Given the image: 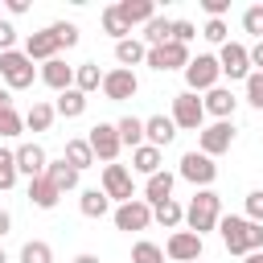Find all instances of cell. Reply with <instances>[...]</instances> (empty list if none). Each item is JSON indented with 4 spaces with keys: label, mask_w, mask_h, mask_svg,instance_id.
<instances>
[{
    "label": "cell",
    "mask_w": 263,
    "mask_h": 263,
    "mask_svg": "<svg viewBox=\"0 0 263 263\" xmlns=\"http://www.w3.org/2000/svg\"><path fill=\"white\" fill-rule=\"evenodd\" d=\"M132 263H164V247H156V242L140 238V242L132 247Z\"/></svg>",
    "instance_id": "cell-35"
},
{
    "label": "cell",
    "mask_w": 263,
    "mask_h": 263,
    "mask_svg": "<svg viewBox=\"0 0 263 263\" xmlns=\"http://www.w3.org/2000/svg\"><path fill=\"white\" fill-rule=\"evenodd\" d=\"M25 8H29V0H8V12H12V16H21Z\"/></svg>",
    "instance_id": "cell-47"
},
{
    "label": "cell",
    "mask_w": 263,
    "mask_h": 263,
    "mask_svg": "<svg viewBox=\"0 0 263 263\" xmlns=\"http://www.w3.org/2000/svg\"><path fill=\"white\" fill-rule=\"evenodd\" d=\"M218 70L234 82V78H251V58H247V45L238 41H226L222 53H218Z\"/></svg>",
    "instance_id": "cell-10"
},
{
    "label": "cell",
    "mask_w": 263,
    "mask_h": 263,
    "mask_svg": "<svg viewBox=\"0 0 263 263\" xmlns=\"http://www.w3.org/2000/svg\"><path fill=\"white\" fill-rule=\"evenodd\" d=\"M173 136H177V127H173L168 115H148V119H144V140H148L152 148H168Z\"/></svg>",
    "instance_id": "cell-19"
},
{
    "label": "cell",
    "mask_w": 263,
    "mask_h": 263,
    "mask_svg": "<svg viewBox=\"0 0 263 263\" xmlns=\"http://www.w3.org/2000/svg\"><path fill=\"white\" fill-rule=\"evenodd\" d=\"M21 263H53V251H49V242H41V238L25 242V247H21Z\"/></svg>",
    "instance_id": "cell-34"
},
{
    "label": "cell",
    "mask_w": 263,
    "mask_h": 263,
    "mask_svg": "<svg viewBox=\"0 0 263 263\" xmlns=\"http://www.w3.org/2000/svg\"><path fill=\"white\" fill-rule=\"evenodd\" d=\"M115 58H119V66L127 70V66H136V62L148 58V45L136 41V37H123V41H115Z\"/></svg>",
    "instance_id": "cell-26"
},
{
    "label": "cell",
    "mask_w": 263,
    "mask_h": 263,
    "mask_svg": "<svg viewBox=\"0 0 263 263\" xmlns=\"http://www.w3.org/2000/svg\"><path fill=\"white\" fill-rule=\"evenodd\" d=\"M115 12H119V21L132 29V25H148V21L156 16V4H152V0H119Z\"/></svg>",
    "instance_id": "cell-17"
},
{
    "label": "cell",
    "mask_w": 263,
    "mask_h": 263,
    "mask_svg": "<svg viewBox=\"0 0 263 263\" xmlns=\"http://www.w3.org/2000/svg\"><path fill=\"white\" fill-rule=\"evenodd\" d=\"M4 107H12V95H8V90H0V111H4Z\"/></svg>",
    "instance_id": "cell-50"
},
{
    "label": "cell",
    "mask_w": 263,
    "mask_h": 263,
    "mask_svg": "<svg viewBox=\"0 0 263 263\" xmlns=\"http://www.w3.org/2000/svg\"><path fill=\"white\" fill-rule=\"evenodd\" d=\"M164 255L177 259V263H197L201 259V238L193 230H177L168 242H164Z\"/></svg>",
    "instance_id": "cell-14"
},
{
    "label": "cell",
    "mask_w": 263,
    "mask_h": 263,
    "mask_svg": "<svg viewBox=\"0 0 263 263\" xmlns=\"http://www.w3.org/2000/svg\"><path fill=\"white\" fill-rule=\"evenodd\" d=\"M132 168H136V173H144V177L160 173V148H152V144H140V148L132 152Z\"/></svg>",
    "instance_id": "cell-29"
},
{
    "label": "cell",
    "mask_w": 263,
    "mask_h": 263,
    "mask_svg": "<svg viewBox=\"0 0 263 263\" xmlns=\"http://www.w3.org/2000/svg\"><path fill=\"white\" fill-rule=\"evenodd\" d=\"M152 70H185L189 66V45H177V41H168V45H160V49H148V58H144Z\"/></svg>",
    "instance_id": "cell-11"
},
{
    "label": "cell",
    "mask_w": 263,
    "mask_h": 263,
    "mask_svg": "<svg viewBox=\"0 0 263 263\" xmlns=\"http://www.w3.org/2000/svg\"><path fill=\"white\" fill-rule=\"evenodd\" d=\"M152 218H156V222H160L164 230H177V226L185 222V210H181V205H177V201L168 197V201H160V205H152Z\"/></svg>",
    "instance_id": "cell-31"
},
{
    "label": "cell",
    "mask_w": 263,
    "mask_h": 263,
    "mask_svg": "<svg viewBox=\"0 0 263 263\" xmlns=\"http://www.w3.org/2000/svg\"><path fill=\"white\" fill-rule=\"evenodd\" d=\"M78 210H82L86 218H103V214L111 210V201H107V193H103V189H86V193L78 197Z\"/></svg>",
    "instance_id": "cell-30"
},
{
    "label": "cell",
    "mask_w": 263,
    "mask_h": 263,
    "mask_svg": "<svg viewBox=\"0 0 263 263\" xmlns=\"http://www.w3.org/2000/svg\"><path fill=\"white\" fill-rule=\"evenodd\" d=\"M218 58L214 53H197V58H189V66H185V82H189V95H197V90H214L218 86Z\"/></svg>",
    "instance_id": "cell-4"
},
{
    "label": "cell",
    "mask_w": 263,
    "mask_h": 263,
    "mask_svg": "<svg viewBox=\"0 0 263 263\" xmlns=\"http://www.w3.org/2000/svg\"><path fill=\"white\" fill-rule=\"evenodd\" d=\"M173 127H185V132H201V123H205V107H201V99L197 95H177L173 99Z\"/></svg>",
    "instance_id": "cell-5"
},
{
    "label": "cell",
    "mask_w": 263,
    "mask_h": 263,
    "mask_svg": "<svg viewBox=\"0 0 263 263\" xmlns=\"http://www.w3.org/2000/svg\"><path fill=\"white\" fill-rule=\"evenodd\" d=\"M12 185H16V156L0 148V189H12Z\"/></svg>",
    "instance_id": "cell-36"
},
{
    "label": "cell",
    "mask_w": 263,
    "mask_h": 263,
    "mask_svg": "<svg viewBox=\"0 0 263 263\" xmlns=\"http://www.w3.org/2000/svg\"><path fill=\"white\" fill-rule=\"evenodd\" d=\"M234 95L226 90V86H214V90H205V99H201V107H205V115H214V119H230L234 115Z\"/></svg>",
    "instance_id": "cell-20"
},
{
    "label": "cell",
    "mask_w": 263,
    "mask_h": 263,
    "mask_svg": "<svg viewBox=\"0 0 263 263\" xmlns=\"http://www.w3.org/2000/svg\"><path fill=\"white\" fill-rule=\"evenodd\" d=\"M103 86V74H99V66H78L74 70V90H82V95H90V90H99Z\"/></svg>",
    "instance_id": "cell-32"
},
{
    "label": "cell",
    "mask_w": 263,
    "mask_h": 263,
    "mask_svg": "<svg viewBox=\"0 0 263 263\" xmlns=\"http://www.w3.org/2000/svg\"><path fill=\"white\" fill-rule=\"evenodd\" d=\"M193 37H197L193 21H173V41H177V45H189Z\"/></svg>",
    "instance_id": "cell-43"
},
{
    "label": "cell",
    "mask_w": 263,
    "mask_h": 263,
    "mask_svg": "<svg viewBox=\"0 0 263 263\" xmlns=\"http://www.w3.org/2000/svg\"><path fill=\"white\" fill-rule=\"evenodd\" d=\"M103 29H107V33L115 37V41H123V37L132 33V29H127V25L119 21V12H115V4H111V8H103Z\"/></svg>",
    "instance_id": "cell-37"
},
{
    "label": "cell",
    "mask_w": 263,
    "mask_h": 263,
    "mask_svg": "<svg viewBox=\"0 0 263 263\" xmlns=\"http://www.w3.org/2000/svg\"><path fill=\"white\" fill-rule=\"evenodd\" d=\"M49 123H53V107H49V103H33L29 115H25V127H33V132H49Z\"/></svg>",
    "instance_id": "cell-33"
},
{
    "label": "cell",
    "mask_w": 263,
    "mask_h": 263,
    "mask_svg": "<svg viewBox=\"0 0 263 263\" xmlns=\"http://www.w3.org/2000/svg\"><path fill=\"white\" fill-rule=\"evenodd\" d=\"M177 177H185L189 185H201V189H210V185H214V177H218V164H214L205 152H185V156H181V168H177Z\"/></svg>",
    "instance_id": "cell-6"
},
{
    "label": "cell",
    "mask_w": 263,
    "mask_h": 263,
    "mask_svg": "<svg viewBox=\"0 0 263 263\" xmlns=\"http://www.w3.org/2000/svg\"><path fill=\"white\" fill-rule=\"evenodd\" d=\"M173 185H177V177H173L168 168L152 173V177H148V185H144V201H148V205H160V201H168V197H173Z\"/></svg>",
    "instance_id": "cell-21"
},
{
    "label": "cell",
    "mask_w": 263,
    "mask_h": 263,
    "mask_svg": "<svg viewBox=\"0 0 263 263\" xmlns=\"http://www.w3.org/2000/svg\"><path fill=\"white\" fill-rule=\"evenodd\" d=\"M247 58H251V66H255V74H263V41H255V45L247 49Z\"/></svg>",
    "instance_id": "cell-46"
},
{
    "label": "cell",
    "mask_w": 263,
    "mask_h": 263,
    "mask_svg": "<svg viewBox=\"0 0 263 263\" xmlns=\"http://www.w3.org/2000/svg\"><path fill=\"white\" fill-rule=\"evenodd\" d=\"M103 193H107V201H132L136 197V185H132V173L123 168V164H107L103 168Z\"/></svg>",
    "instance_id": "cell-9"
},
{
    "label": "cell",
    "mask_w": 263,
    "mask_h": 263,
    "mask_svg": "<svg viewBox=\"0 0 263 263\" xmlns=\"http://www.w3.org/2000/svg\"><path fill=\"white\" fill-rule=\"evenodd\" d=\"M82 111H86V95H82V90H74V86H70V90H62V95H58V103H53V115H62V119H78Z\"/></svg>",
    "instance_id": "cell-24"
},
{
    "label": "cell",
    "mask_w": 263,
    "mask_h": 263,
    "mask_svg": "<svg viewBox=\"0 0 263 263\" xmlns=\"http://www.w3.org/2000/svg\"><path fill=\"white\" fill-rule=\"evenodd\" d=\"M41 82H45V86H53V90L62 95V90H70V86H74V66H66L62 58H49V62L41 66Z\"/></svg>",
    "instance_id": "cell-18"
},
{
    "label": "cell",
    "mask_w": 263,
    "mask_h": 263,
    "mask_svg": "<svg viewBox=\"0 0 263 263\" xmlns=\"http://www.w3.org/2000/svg\"><path fill=\"white\" fill-rule=\"evenodd\" d=\"M8 226H12V218H8V210H0V238L8 234Z\"/></svg>",
    "instance_id": "cell-48"
},
{
    "label": "cell",
    "mask_w": 263,
    "mask_h": 263,
    "mask_svg": "<svg viewBox=\"0 0 263 263\" xmlns=\"http://www.w3.org/2000/svg\"><path fill=\"white\" fill-rule=\"evenodd\" d=\"M242 29H247L251 37H259V41H263V4H251V8L242 12Z\"/></svg>",
    "instance_id": "cell-38"
},
{
    "label": "cell",
    "mask_w": 263,
    "mask_h": 263,
    "mask_svg": "<svg viewBox=\"0 0 263 263\" xmlns=\"http://www.w3.org/2000/svg\"><path fill=\"white\" fill-rule=\"evenodd\" d=\"M152 222V205L144 201V197H132V201H123L119 210H115V226L119 230H144Z\"/></svg>",
    "instance_id": "cell-13"
},
{
    "label": "cell",
    "mask_w": 263,
    "mask_h": 263,
    "mask_svg": "<svg viewBox=\"0 0 263 263\" xmlns=\"http://www.w3.org/2000/svg\"><path fill=\"white\" fill-rule=\"evenodd\" d=\"M197 144H201V152H205L210 160L222 156V152H230V144H234V123H230V119H214L210 127H201Z\"/></svg>",
    "instance_id": "cell-7"
},
{
    "label": "cell",
    "mask_w": 263,
    "mask_h": 263,
    "mask_svg": "<svg viewBox=\"0 0 263 263\" xmlns=\"http://www.w3.org/2000/svg\"><path fill=\"white\" fill-rule=\"evenodd\" d=\"M12 41H16V29H12L8 21H0V53H8V49H12Z\"/></svg>",
    "instance_id": "cell-45"
},
{
    "label": "cell",
    "mask_w": 263,
    "mask_h": 263,
    "mask_svg": "<svg viewBox=\"0 0 263 263\" xmlns=\"http://www.w3.org/2000/svg\"><path fill=\"white\" fill-rule=\"evenodd\" d=\"M12 156H16V173H25L29 181H33V177H41V173H45V164H49V156H45V148H41V144H21Z\"/></svg>",
    "instance_id": "cell-15"
},
{
    "label": "cell",
    "mask_w": 263,
    "mask_h": 263,
    "mask_svg": "<svg viewBox=\"0 0 263 263\" xmlns=\"http://www.w3.org/2000/svg\"><path fill=\"white\" fill-rule=\"evenodd\" d=\"M21 127H25V119H21L12 107H4V111H0V140H8V136H21Z\"/></svg>",
    "instance_id": "cell-39"
},
{
    "label": "cell",
    "mask_w": 263,
    "mask_h": 263,
    "mask_svg": "<svg viewBox=\"0 0 263 263\" xmlns=\"http://www.w3.org/2000/svg\"><path fill=\"white\" fill-rule=\"evenodd\" d=\"M86 144H90V152H95V160H103V164H115V156H119V132H115V123H95L90 127V136H86Z\"/></svg>",
    "instance_id": "cell-8"
},
{
    "label": "cell",
    "mask_w": 263,
    "mask_h": 263,
    "mask_svg": "<svg viewBox=\"0 0 263 263\" xmlns=\"http://www.w3.org/2000/svg\"><path fill=\"white\" fill-rule=\"evenodd\" d=\"M168 41H173V21L152 16V21L144 25V45H148V49H160V45H168Z\"/></svg>",
    "instance_id": "cell-25"
},
{
    "label": "cell",
    "mask_w": 263,
    "mask_h": 263,
    "mask_svg": "<svg viewBox=\"0 0 263 263\" xmlns=\"http://www.w3.org/2000/svg\"><path fill=\"white\" fill-rule=\"evenodd\" d=\"M201 37H205V41H214V45H226V21H205Z\"/></svg>",
    "instance_id": "cell-44"
},
{
    "label": "cell",
    "mask_w": 263,
    "mask_h": 263,
    "mask_svg": "<svg viewBox=\"0 0 263 263\" xmlns=\"http://www.w3.org/2000/svg\"><path fill=\"white\" fill-rule=\"evenodd\" d=\"M242 263H263V251H251V255H242Z\"/></svg>",
    "instance_id": "cell-49"
},
{
    "label": "cell",
    "mask_w": 263,
    "mask_h": 263,
    "mask_svg": "<svg viewBox=\"0 0 263 263\" xmlns=\"http://www.w3.org/2000/svg\"><path fill=\"white\" fill-rule=\"evenodd\" d=\"M74 263H99V259H95V255H78Z\"/></svg>",
    "instance_id": "cell-51"
},
{
    "label": "cell",
    "mask_w": 263,
    "mask_h": 263,
    "mask_svg": "<svg viewBox=\"0 0 263 263\" xmlns=\"http://www.w3.org/2000/svg\"><path fill=\"white\" fill-rule=\"evenodd\" d=\"M58 37H53V29H41V33H29V41H25V58L29 62H49V58H58Z\"/></svg>",
    "instance_id": "cell-16"
},
{
    "label": "cell",
    "mask_w": 263,
    "mask_h": 263,
    "mask_svg": "<svg viewBox=\"0 0 263 263\" xmlns=\"http://www.w3.org/2000/svg\"><path fill=\"white\" fill-rule=\"evenodd\" d=\"M0 78H4L12 90H25V86H33L37 70H33V62H29L21 49H8V53H0Z\"/></svg>",
    "instance_id": "cell-3"
},
{
    "label": "cell",
    "mask_w": 263,
    "mask_h": 263,
    "mask_svg": "<svg viewBox=\"0 0 263 263\" xmlns=\"http://www.w3.org/2000/svg\"><path fill=\"white\" fill-rule=\"evenodd\" d=\"M53 29V37H58V45H78V25H70V21H58V25H49Z\"/></svg>",
    "instance_id": "cell-40"
},
{
    "label": "cell",
    "mask_w": 263,
    "mask_h": 263,
    "mask_svg": "<svg viewBox=\"0 0 263 263\" xmlns=\"http://www.w3.org/2000/svg\"><path fill=\"white\" fill-rule=\"evenodd\" d=\"M45 177H49V185H53L58 193L78 189V168H74V164H66V160H49V164H45Z\"/></svg>",
    "instance_id": "cell-22"
},
{
    "label": "cell",
    "mask_w": 263,
    "mask_h": 263,
    "mask_svg": "<svg viewBox=\"0 0 263 263\" xmlns=\"http://www.w3.org/2000/svg\"><path fill=\"white\" fill-rule=\"evenodd\" d=\"M247 222H255V226H263V189H255V193H247Z\"/></svg>",
    "instance_id": "cell-41"
},
{
    "label": "cell",
    "mask_w": 263,
    "mask_h": 263,
    "mask_svg": "<svg viewBox=\"0 0 263 263\" xmlns=\"http://www.w3.org/2000/svg\"><path fill=\"white\" fill-rule=\"evenodd\" d=\"M0 263H8V255H4V247H0Z\"/></svg>",
    "instance_id": "cell-52"
},
{
    "label": "cell",
    "mask_w": 263,
    "mask_h": 263,
    "mask_svg": "<svg viewBox=\"0 0 263 263\" xmlns=\"http://www.w3.org/2000/svg\"><path fill=\"white\" fill-rule=\"evenodd\" d=\"M218 230H222V242L230 255H251V251H263V226L238 218V214H226L218 218Z\"/></svg>",
    "instance_id": "cell-1"
},
{
    "label": "cell",
    "mask_w": 263,
    "mask_h": 263,
    "mask_svg": "<svg viewBox=\"0 0 263 263\" xmlns=\"http://www.w3.org/2000/svg\"><path fill=\"white\" fill-rule=\"evenodd\" d=\"M58 197H62V193L49 185V177H45V173L29 181V201H33L37 210H53V205H58Z\"/></svg>",
    "instance_id": "cell-23"
},
{
    "label": "cell",
    "mask_w": 263,
    "mask_h": 263,
    "mask_svg": "<svg viewBox=\"0 0 263 263\" xmlns=\"http://www.w3.org/2000/svg\"><path fill=\"white\" fill-rule=\"evenodd\" d=\"M247 103L263 111V74H255V70H251V78H247Z\"/></svg>",
    "instance_id": "cell-42"
},
{
    "label": "cell",
    "mask_w": 263,
    "mask_h": 263,
    "mask_svg": "<svg viewBox=\"0 0 263 263\" xmlns=\"http://www.w3.org/2000/svg\"><path fill=\"white\" fill-rule=\"evenodd\" d=\"M115 132H119V144H127L132 152L144 144V119H136V115H123V119L115 123Z\"/></svg>",
    "instance_id": "cell-27"
},
{
    "label": "cell",
    "mask_w": 263,
    "mask_h": 263,
    "mask_svg": "<svg viewBox=\"0 0 263 263\" xmlns=\"http://www.w3.org/2000/svg\"><path fill=\"white\" fill-rule=\"evenodd\" d=\"M62 160H66V164H74V168L82 173V168H90V164H95V152H90V144H86V140H66Z\"/></svg>",
    "instance_id": "cell-28"
},
{
    "label": "cell",
    "mask_w": 263,
    "mask_h": 263,
    "mask_svg": "<svg viewBox=\"0 0 263 263\" xmlns=\"http://www.w3.org/2000/svg\"><path fill=\"white\" fill-rule=\"evenodd\" d=\"M218 218H222V197H218L214 189H197V193H193V201L185 205V222H189V230L201 238L205 230H214V226H218Z\"/></svg>",
    "instance_id": "cell-2"
},
{
    "label": "cell",
    "mask_w": 263,
    "mask_h": 263,
    "mask_svg": "<svg viewBox=\"0 0 263 263\" xmlns=\"http://www.w3.org/2000/svg\"><path fill=\"white\" fill-rule=\"evenodd\" d=\"M140 90V82H136V74L132 70H111V74H103V95L111 99V103H127L132 95Z\"/></svg>",
    "instance_id": "cell-12"
}]
</instances>
